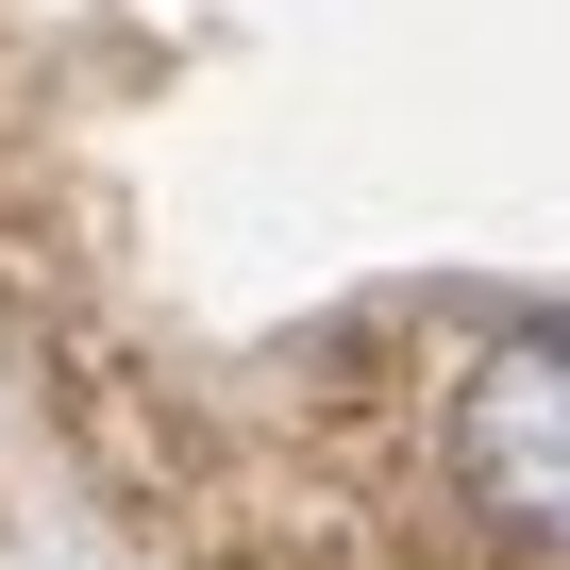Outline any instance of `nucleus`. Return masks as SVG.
Instances as JSON below:
<instances>
[{
	"mask_svg": "<svg viewBox=\"0 0 570 570\" xmlns=\"http://www.w3.org/2000/svg\"><path fill=\"white\" fill-rule=\"evenodd\" d=\"M436 503L503 570H570V303H520L436 370Z\"/></svg>",
	"mask_w": 570,
	"mask_h": 570,
	"instance_id": "1",
	"label": "nucleus"
}]
</instances>
